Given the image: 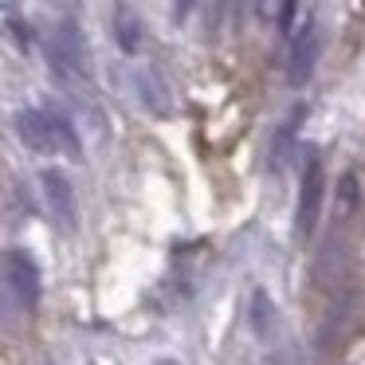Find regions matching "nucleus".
<instances>
[{"label":"nucleus","instance_id":"9d476101","mask_svg":"<svg viewBox=\"0 0 365 365\" xmlns=\"http://www.w3.org/2000/svg\"><path fill=\"white\" fill-rule=\"evenodd\" d=\"M114 36H118L126 56H138V48H142V20H134V12L126 4L114 9Z\"/></svg>","mask_w":365,"mask_h":365},{"label":"nucleus","instance_id":"f257e3e1","mask_svg":"<svg viewBox=\"0 0 365 365\" xmlns=\"http://www.w3.org/2000/svg\"><path fill=\"white\" fill-rule=\"evenodd\" d=\"M48 63L59 75H87V40H83V28L71 16L56 20V28H51Z\"/></svg>","mask_w":365,"mask_h":365},{"label":"nucleus","instance_id":"4468645a","mask_svg":"<svg viewBox=\"0 0 365 365\" xmlns=\"http://www.w3.org/2000/svg\"><path fill=\"white\" fill-rule=\"evenodd\" d=\"M294 12H299V4H283V9H279V28H283V32L294 24Z\"/></svg>","mask_w":365,"mask_h":365},{"label":"nucleus","instance_id":"f03ea898","mask_svg":"<svg viewBox=\"0 0 365 365\" xmlns=\"http://www.w3.org/2000/svg\"><path fill=\"white\" fill-rule=\"evenodd\" d=\"M322 192H326L322 161H318V153H310L307 169H302V185H299V208H294V232H299V236H310V232H314L318 212H322Z\"/></svg>","mask_w":365,"mask_h":365},{"label":"nucleus","instance_id":"1a4fd4ad","mask_svg":"<svg viewBox=\"0 0 365 365\" xmlns=\"http://www.w3.org/2000/svg\"><path fill=\"white\" fill-rule=\"evenodd\" d=\"M134 87H138V98H142L158 118H165L169 114V87L161 83V75L153 71V67H142V71L134 75Z\"/></svg>","mask_w":365,"mask_h":365},{"label":"nucleus","instance_id":"7ed1b4c3","mask_svg":"<svg viewBox=\"0 0 365 365\" xmlns=\"http://www.w3.org/2000/svg\"><path fill=\"white\" fill-rule=\"evenodd\" d=\"M0 267H4V287H9L12 302L24 307V310H32L36 302H40V267L32 263V255L9 252L4 259H0Z\"/></svg>","mask_w":365,"mask_h":365},{"label":"nucleus","instance_id":"0eeeda50","mask_svg":"<svg viewBox=\"0 0 365 365\" xmlns=\"http://www.w3.org/2000/svg\"><path fill=\"white\" fill-rule=\"evenodd\" d=\"M346 267H349V247H346V240H341V236H330L322 247H318V259H314L318 283H322V287L338 283V279L346 275Z\"/></svg>","mask_w":365,"mask_h":365},{"label":"nucleus","instance_id":"9b49d317","mask_svg":"<svg viewBox=\"0 0 365 365\" xmlns=\"http://www.w3.org/2000/svg\"><path fill=\"white\" fill-rule=\"evenodd\" d=\"M302 118H307V106H291V118L279 126V134H275V161H271L275 169H283L287 153H291V145H294V130H299Z\"/></svg>","mask_w":365,"mask_h":365},{"label":"nucleus","instance_id":"39448f33","mask_svg":"<svg viewBox=\"0 0 365 365\" xmlns=\"http://www.w3.org/2000/svg\"><path fill=\"white\" fill-rule=\"evenodd\" d=\"M16 134H20V142H24L28 150H36V153H56L59 150L56 126H51L48 110H36V106L20 110L16 114Z\"/></svg>","mask_w":365,"mask_h":365},{"label":"nucleus","instance_id":"f8f14e48","mask_svg":"<svg viewBox=\"0 0 365 365\" xmlns=\"http://www.w3.org/2000/svg\"><path fill=\"white\" fill-rule=\"evenodd\" d=\"M48 118H51V126H56V142H59V150L67 153V158H79V134H75V126L67 122V114H59V110H51L48 106Z\"/></svg>","mask_w":365,"mask_h":365},{"label":"nucleus","instance_id":"20e7f679","mask_svg":"<svg viewBox=\"0 0 365 365\" xmlns=\"http://www.w3.org/2000/svg\"><path fill=\"white\" fill-rule=\"evenodd\" d=\"M40 189H43V200H48L51 216H56L63 228H75V220H79V212H75V189L71 181H67L63 169H43L40 173Z\"/></svg>","mask_w":365,"mask_h":365},{"label":"nucleus","instance_id":"2eb2a0df","mask_svg":"<svg viewBox=\"0 0 365 365\" xmlns=\"http://www.w3.org/2000/svg\"><path fill=\"white\" fill-rule=\"evenodd\" d=\"M158 365H177V361H169V357H161V361Z\"/></svg>","mask_w":365,"mask_h":365},{"label":"nucleus","instance_id":"6e6552de","mask_svg":"<svg viewBox=\"0 0 365 365\" xmlns=\"http://www.w3.org/2000/svg\"><path fill=\"white\" fill-rule=\"evenodd\" d=\"M314 59H318V40H314V24H307V28H302V36L294 40L291 63H287V75H291L294 87H302V83L310 79V71H314Z\"/></svg>","mask_w":365,"mask_h":365},{"label":"nucleus","instance_id":"423d86ee","mask_svg":"<svg viewBox=\"0 0 365 365\" xmlns=\"http://www.w3.org/2000/svg\"><path fill=\"white\" fill-rule=\"evenodd\" d=\"M247 322H252L255 338L267 346L275 341V330H279V310H275V299H271L267 287H255L252 291V302H247Z\"/></svg>","mask_w":365,"mask_h":365},{"label":"nucleus","instance_id":"ddd939ff","mask_svg":"<svg viewBox=\"0 0 365 365\" xmlns=\"http://www.w3.org/2000/svg\"><path fill=\"white\" fill-rule=\"evenodd\" d=\"M341 205H346L341 212H349V208L357 205V181H354V173H346V177H341Z\"/></svg>","mask_w":365,"mask_h":365}]
</instances>
